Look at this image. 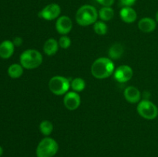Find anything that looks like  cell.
<instances>
[{"label": "cell", "instance_id": "9a60e30c", "mask_svg": "<svg viewBox=\"0 0 158 157\" xmlns=\"http://www.w3.org/2000/svg\"><path fill=\"white\" fill-rule=\"evenodd\" d=\"M59 47L60 46H59L58 41H56L55 38H50L45 42L44 46H43V51L47 55L52 56L56 53Z\"/></svg>", "mask_w": 158, "mask_h": 157}, {"label": "cell", "instance_id": "ffe728a7", "mask_svg": "<svg viewBox=\"0 0 158 157\" xmlns=\"http://www.w3.org/2000/svg\"><path fill=\"white\" fill-rule=\"evenodd\" d=\"M40 130L43 135L49 136L53 131V125L49 120H43L40 124Z\"/></svg>", "mask_w": 158, "mask_h": 157}, {"label": "cell", "instance_id": "52a82bcc", "mask_svg": "<svg viewBox=\"0 0 158 157\" xmlns=\"http://www.w3.org/2000/svg\"><path fill=\"white\" fill-rule=\"evenodd\" d=\"M61 13V8L56 3H50L45 6L40 12L39 16L47 21H52V20L58 18Z\"/></svg>", "mask_w": 158, "mask_h": 157}, {"label": "cell", "instance_id": "ba28073f", "mask_svg": "<svg viewBox=\"0 0 158 157\" xmlns=\"http://www.w3.org/2000/svg\"><path fill=\"white\" fill-rule=\"evenodd\" d=\"M114 78L120 83H124L130 81L134 75V72L131 66L123 65L117 68L114 72Z\"/></svg>", "mask_w": 158, "mask_h": 157}, {"label": "cell", "instance_id": "4316f807", "mask_svg": "<svg viewBox=\"0 0 158 157\" xmlns=\"http://www.w3.org/2000/svg\"><path fill=\"white\" fill-rule=\"evenodd\" d=\"M155 20L156 22H158V11L157 12H156V15H155Z\"/></svg>", "mask_w": 158, "mask_h": 157}, {"label": "cell", "instance_id": "9c48e42d", "mask_svg": "<svg viewBox=\"0 0 158 157\" xmlns=\"http://www.w3.org/2000/svg\"><path fill=\"white\" fill-rule=\"evenodd\" d=\"M65 107L70 111H74L78 109L81 103V99L77 92H68L63 99Z\"/></svg>", "mask_w": 158, "mask_h": 157}, {"label": "cell", "instance_id": "8fae6325", "mask_svg": "<svg viewBox=\"0 0 158 157\" xmlns=\"http://www.w3.org/2000/svg\"><path fill=\"white\" fill-rule=\"evenodd\" d=\"M125 99L130 103H137L140 101L141 94L140 90L134 86H128L125 89L123 92Z\"/></svg>", "mask_w": 158, "mask_h": 157}, {"label": "cell", "instance_id": "603a6c76", "mask_svg": "<svg viewBox=\"0 0 158 157\" xmlns=\"http://www.w3.org/2000/svg\"><path fill=\"white\" fill-rule=\"evenodd\" d=\"M103 7H111L114 5V0H96Z\"/></svg>", "mask_w": 158, "mask_h": 157}, {"label": "cell", "instance_id": "ac0fdd59", "mask_svg": "<svg viewBox=\"0 0 158 157\" xmlns=\"http://www.w3.org/2000/svg\"><path fill=\"white\" fill-rule=\"evenodd\" d=\"M99 17L103 22L110 21L114 16V10L111 7H102L98 12Z\"/></svg>", "mask_w": 158, "mask_h": 157}, {"label": "cell", "instance_id": "44dd1931", "mask_svg": "<svg viewBox=\"0 0 158 157\" xmlns=\"http://www.w3.org/2000/svg\"><path fill=\"white\" fill-rule=\"evenodd\" d=\"M94 32L100 35H103L107 32V25L103 21H97L94 24Z\"/></svg>", "mask_w": 158, "mask_h": 157}, {"label": "cell", "instance_id": "6da1fadb", "mask_svg": "<svg viewBox=\"0 0 158 157\" xmlns=\"http://www.w3.org/2000/svg\"><path fill=\"white\" fill-rule=\"evenodd\" d=\"M115 71L114 62L111 58L100 57L97 58L91 66V73L98 79H103L110 76Z\"/></svg>", "mask_w": 158, "mask_h": 157}, {"label": "cell", "instance_id": "484cf974", "mask_svg": "<svg viewBox=\"0 0 158 157\" xmlns=\"http://www.w3.org/2000/svg\"><path fill=\"white\" fill-rule=\"evenodd\" d=\"M3 154V149L1 146H0V156Z\"/></svg>", "mask_w": 158, "mask_h": 157}, {"label": "cell", "instance_id": "5bb4252c", "mask_svg": "<svg viewBox=\"0 0 158 157\" xmlns=\"http://www.w3.org/2000/svg\"><path fill=\"white\" fill-rule=\"evenodd\" d=\"M15 46L10 40H5L0 44V57L2 58H9L13 55Z\"/></svg>", "mask_w": 158, "mask_h": 157}, {"label": "cell", "instance_id": "277c9868", "mask_svg": "<svg viewBox=\"0 0 158 157\" xmlns=\"http://www.w3.org/2000/svg\"><path fill=\"white\" fill-rule=\"evenodd\" d=\"M59 145L54 139L46 137L38 144L35 151L37 157H53L57 153Z\"/></svg>", "mask_w": 158, "mask_h": 157}, {"label": "cell", "instance_id": "7c38bea8", "mask_svg": "<svg viewBox=\"0 0 158 157\" xmlns=\"http://www.w3.org/2000/svg\"><path fill=\"white\" fill-rule=\"evenodd\" d=\"M120 18L126 23H133L137 18V12L132 7H123L120 11Z\"/></svg>", "mask_w": 158, "mask_h": 157}, {"label": "cell", "instance_id": "e0dca14e", "mask_svg": "<svg viewBox=\"0 0 158 157\" xmlns=\"http://www.w3.org/2000/svg\"><path fill=\"white\" fill-rule=\"evenodd\" d=\"M23 67L21 64H15L11 65L8 69V74L9 76L12 78H18L23 75Z\"/></svg>", "mask_w": 158, "mask_h": 157}, {"label": "cell", "instance_id": "7a4b0ae2", "mask_svg": "<svg viewBox=\"0 0 158 157\" xmlns=\"http://www.w3.org/2000/svg\"><path fill=\"white\" fill-rule=\"evenodd\" d=\"M98 12L94 6L84 5L79 8L76 13V21L80 26H88L94 24L98 18Z\"/></svg>", "mask_w": 158, "mask_h": 157}, {"label": "cell", "instance_id": "30bf717a", "mask_svg": "<svg viewBox=\"0 0 158 157\" xmlns=\"http://www.w3.org/2000/svg\"><path fill=\"white\" fill-rule=\"evenodd\" d=\"M73 29L72 19L67 15H62L56 22V29L61 35H65L69 33Z\"/></svg>", "mask_w": 158, "mask_h": 157}, {"label": "cell", "instance_id": "d4e9b609", "mask_svg": "<svg viewBox=\"0 0 158 157\" xmlns=\"http://www.w3.org/2000/svg\"><path fill=\"white\" fill-rule=\"evenodd\" d=\"M12 42H13L14 46H20L22 44H23V38H22L21 37L17 36L15 37V38H14Z\"/></svg>", "mask_w": 158, "mask_h": 157}, {"label": "cell", "instance_id": "4fadbf2b", "mask_svg": "<svg viewBox=\"0 0 158 157\" xmlns=\"http://www.w3.org/2000/svg\"><path fill=\"white\" fill-rule=\"evenodd\" d=\"M156 27H157L156 21L149 17H144V18H141L138 22L139 29L141 32H146V33L154 31Z\"/></svg>", "mask_w": 158, "mask_h": 157}, {"label": "cell", "instance_id": "8992f818", "mask_svg": "<svg viewBox=\"0 0 158 157\" xmlns=\"http://www.w3.org/2000/svg\"><path fill=\"white\" fill-rule=\"evenodd\" d=\"M137 112L146 119H154L158 115V108L154 103L148 99H143L137 105Z\"/></svg>", "mask_w": 158, "mask_h": 157}, {"label": "cell", "instance_id": "cb8c5ba5", "mask_svg": "<svg viewBox=\"0 0 158 157\" xmlns=\"http://www.w3.org/2000/svg\"><path fill=\"white\" fill-rule=\"evenodd\" d=\"M137 0H120V2L123 7H131L135 4Z\"/></svg>", "mask_w": 158, "mask_h": 157}, {"label": "cell", "instance_id": "d6986e66", "mask_svg": "<svg viewBox=\"0 0 158 157\" xmlns=\"http://www.w3.org/2000/svg\"><path fill=\"white\" fill-rule=\"evenodd\" d=\"M70 87L72 88L74 92H80L84 90L85 87H86V83L82 78L77 77L71 81Z\"/></svg>", "mask_w": 158, "mask_h": 157}, {"label": "cell", "instance_id": "3957f363", "mask_svg": "<svg viewBox=\"0 0 158 157\" xmlns=\"http://www.w3.org/2000/svg\"><path fill=\"white\" fill-rule=\"evenodd\" d=\"M42 63H43V55L35 49H27L20 55V64L24 69H36Z\"/></svg>", "mask_w": 158, "mask_h": 157}, {"label": "cell", "instance_id": "2e32d148", "mask_svg": "<svg viewBox=\"0 0 158 157\" xmlns=\"http://www.w3.org/2000/svg\"><path fill=\"white\" fill-rule=\"evenodd\" d=\"M123 46L120 43H116L110 48L108 54L111 59H118L123 55Z\"/></svg>", "mask_w": 158, "mask_h": 157}, {"label": "cell", "instance_id": "5b68a950", "mask_svg": "<svg viewBox=\"0 0 158 157\" xmlns=\"http://www.w3.org/2000/svg\"><path fill=\"white\" fill-rule=\"evenodd\" d=\"M70 88V80L61 75L52 77L49 81V89L53 94L61 95L66 94Z\"/></svg>", "mask_w": 158, "mask_h": 157}, {"label": "cell", "instance_id": "7402d4cb", "mask_svg": "<svg viewBox=\"0 0 158 157\" xmlns=\"http://www.w3.org/2000/svg\"><path fill=\"white\" fill-rule=\"evenodd\" d=\"M59 46L63 49H66L71 46V40L67 35H62L58 41Z\"/></svg>", "mask_w": 158, "mask_h": 157}]
</instances>
